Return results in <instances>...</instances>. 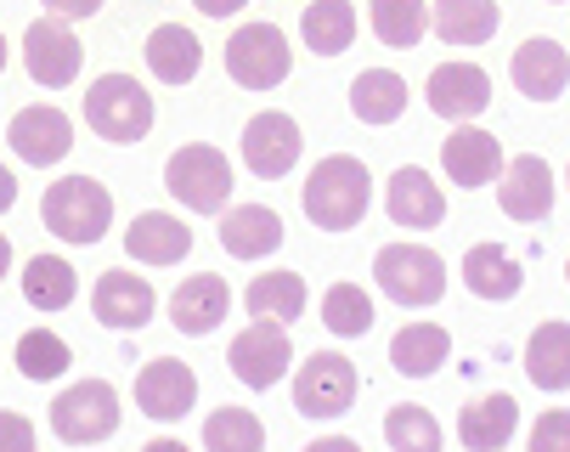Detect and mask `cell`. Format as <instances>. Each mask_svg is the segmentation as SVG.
I'll use <instances>...</instances> for the list:
<instances>
[{
	"label": "cell",
	"instance_id": "6",
	"mask_svg": "<svg viewBox=\"0 0 570 452\" xmlns=\"http://www.w3.org/2000/svg\"><path fill=\"white\" fill-rule=\"evenodd\" d=\"M86 125L114 141V147H130L153 130V97L130 80V73H102L86 97Z\"/></svg>",
	"mask_w": 570,
	"mask_h": 452
},
{
	"label": "cell",
	"instance_id": "25",
	"mask_svg": "<svg viewBox=\"0 0 570 452\" xmlns=\"http://www.w3.org/2000/svg\"><path fill=\"white\" fill-rule=\"evenodd\" d=\"M147 68H153V80H165V86H187V80H198V68H204V46H198V35L181 29V23L153 29V35H147Z\"/></svg>",
	"mask_w": 570,
	"mask_h": 452
},
{
	"label": "cell",
	"instance_id": "36",
	"mask_svg": "<svg viewBox=\"0 0 570 452\" xmlns=\"http://www.w3.org/2000/svg\"><path fill=\"white\" fill-rule=\"evenodd\" d=\"M384 441L401 446V452H435V446H441V424H435V413H424L419 402H401V407H390V419H384Z\"/></svg>",
	"mask_w": 570,
	"mask_h": 452
},
{
	"label": "cell",
	"instance_id": "35",
	"mask_svg": "<svg viewBox=\"0 0 570 452\" xmlns=\"http://www.w3.org/2000/svg\"><path fill=\"white\" fill-rule=\"evenodd\" d=\"M18 367H23V380H57V373H68L73 367V351L51 334V328H29L23 340H18Z\"/></svg>",
	"mask_w": 570,
	"mask_h": 452
},
{
	"label": "cell",
	"instance_id": "29",
	"mask_svg": "<svg viewBox=\"0 0 570 452\" xmlns=\"http://www.w3.org/2000/svg\"><path fill=\"white\" fill-rule=\"evenodd\" d=\"M498 0H435V35L446 46H485L498 35Z\"/></svg>",
	"mask_w": 570,
	"mask_h": 452
},
{
	"label": "cell",
	"instance_id": "32",
	"mask_svg": "<svg viewBox=\"0 0 570 452\" xmlns=\"http://www.w3.org/2000/svg\"><path fill=\"white\" fill-rule=\"evenodd\" d=\"M249 317H272V323H299L305 312V277L299 272H272V277H255L249 294H243Z\"/></svg>",
	"mask_w": 570,
	"mask_h": 452
},
{
	"label": "cell",
	"instance_id": "47",
	"mask_svg": "<svg viewBox=\"0 0 570 452\" xmlns=\"http://www.w3.org/2000/svg\"><path fill=\"white\" fill-rule=\"evenodd\" d=\"M564 181H570V170H564Z\"/></svg>",
	"mask_w": 570,
	"mask_h": 452
},
{
	"label": "cell",
	"instance_id": "30",
	"mask_svg": "<svg viewBox=\"0 0 570 452\" xmlns=\"http://www.w3.org/2000/svg\"><path fill=\"white\" fill-rule=\"evenodd\" d=\"M299 40L316 57L351 51V40H356V7H351V0H311L305 18H299Z\"/></svg>",
	"mask_w": 570,
	"mask_h": 452
},
{
	"label": "cell",
	"instance_id": "11",
	"mask_svg": "<svg viewBox=\"0 0 570 452\" xmlns=\"http://www.w3.org/2000/svg\"><path fill=\"white\" fill-rule=\"evenodd\" d=\"M136 407L158 424H176L198 407V380L181 356H153L141 373H136Z\"/></svg>",
	"mask_w": 570,
	"mask_h": 452
},
{
	"label": "cell",
	"instance_id": "41",
	"mask_svg": "<svg viewBox=\"0 0 570 452\" xmlns=\"http://www.w3.org/2000/svg\"><path fill=\"white\" fill-rule=\"evenodd\" d=\"M193 7H198L204 18H232L237 7H249V0H193Z\"/></svg>",
	"mask_w": 570,
	"mask_h": 452
},
{
	"label": "cell",
	"instance_id": "43",
	"mask_svg": "<svg viewBox=\"0 0 570 452\" xmlns=\"http://www.w3.org/2000/svg\"><path fill=\"white\" fill-rule=\"evenodd\" d=\"M316 452H356V435H322V441H311Z\"/></svg>",
	"mask_w": 570,
	"mask_h": 452
},
{
	"label": "cell",
	"instance_id": "3",
	"mask_svg": "<svg viewBox=\"0 0 570 452\" xmlns=\"http://www.w3.org/2000/svg\"><path fill=\"white\" fill-rule=\"evenodd\" d=\"M373 277H379V288L395 299V306H406V312L435 306V299L446 294V266L424 244H384L373 255Z\"/></svg>",
	"mask_w": 570,
	"mask_h": 452
},
{
	"label": "cell",
	"instance_id": "15",
	"mask_svg": "<svg viewBox=\"0 0 570 452\" xmlns=\"http://www.w3.org/2000/svg\"><path fill=\"white\" fill-rule=\"evenodd\" d=\"M7 141H12V154H18L23 165L46 170V165L68 159V147H73V125H68V114H62V108H46V102H35V108L12 114V125H7Z\"/></svg>",
	"mask_w": 570,
	"mask_h": 452
},
{
	"label": "cell",
	"instance_id": "26",
	"mask_svg": "<svg viewBox=\"0 0 570 452\" xmlns=\"http://www.w3.org/2000/svg\"><path fill=\"white\" fill-rule=\"evenodd\" d=\"M525 380L537 391H570V323H537L525 340Z\"/></svg>",
	"mask_w": 570,
	"mask_h": 452
},
{
	"label": "cell",
	"instance_id": "45",
	"mask_svg": "<svg viewBox=\"0 0 570 452\" xmlns=\"http://www.w3.org/2000/svg\"><path fill=\"white\" fill-rule=\"evenodd\" d=\"M0 73H7V35H0Z\"/></svg>",
	"mask_w": 570,
	"mask_h": 452
},
{
	"label": "cell",
	"instance_id": "40",
	"mask_svg": "<svg viewBox=\"0 0 570 452\" xmlns=\"http://www.w3.org/2000/svg\"><path fill=\"white\" fill-rule=\"evenodd\" d=\"M40 7H46L51 18H62V23H68V18L79 23V18H97V12H102V0H40Z\"/></svg>",
	"mask_w": 570,
	"mask_h": 452
},
{
	"label": "cell",
	"instance_id": "24",
	"mask_svg": "<svg viewBox=\"0 0 570 452\" xmlns=\"http://www.w3.org/2000/svg\"><path fill=\"white\" fill-rule=\"evenodd\" d=\"M446 356H452V334L441 323H406L390 340V367L401 380H430L435 367H446Z\"/></svg>",
	"mask_w": 570,
	"mask_h": 452
},
{
	"label": "cell",
	"instance_id": "39",
	"mask_svg": "<svg viewBox=\"0 0 570 452\" xmlns=\"http://www.w3.org/2000/svg\"><path fill=\"white\" fill-rule=\"evenodd\" d=\"M35 446V424L23 413H0V452H29Z\"/></svg>",
	"mask_w": 570,
	"mask_h": 452
},
{
	"label": "cell",
	"instance_id": "46",
	"mask_svg": "<svg viewBox=\"0 0 570 452\" xmlns=\"http://www.w3.org/2000/svg\"><path fill=\"white\" fill-rule=\"evenodd\" d=\"M564 277H570V261H564Z\"/></svg>",
	"mask_w": 570,
	"mask_h": 452
},
{
	"label": "cell",
	"instance_id": "28",
	"mask_svg": "<svg viewBox=\"0 0 570 452\" xmlns=\"http://www.w3.org/2000/svg\"><path fill=\"white\" fill-rule=\"evenodd\" d=\"M351 114L362 125H395L406 114V80L395 68H362L351 86Z\"/></svg>",
	"mask_w": 570,
	"mask_h": 452
},
{
	"label": "cell",
	"instance_id": "8",
	"mask_svg": "<svg viewBox=\"0 0 570 452\" xmlns=\"http://www.w3.org/2000/svg\"><path fill=\"white\" fill-rule=\"evenodd\" d=\"M362 380H356V362L340 351H316L299 362V380H294V413L305 419H345L356 402Z\"/></svg>",
	"mask_w": 570,
	"mask_h": 452
},
{
	"label": "cell",
	"instance_id": "19",
	"mask_svg": "<svg viewBox=\"0 0 570 452\" xmlns=\"http://www.w3.org/2000/svg\"><path fill=\"white\" fill-rule=\"evenodd\" d=\"M509 73H514L520 97L553 102V97H564V86H570V51H564L559 40L537 35V40H525V46L509 57Z\"/></svg>",
	"mask_w": 570,
	"mask_h": 452
},
{
	"label": "cell",
	"instance_id": "17",
	"mask_svg": "<svg viewBox=\"0 0 570 452\" xmlns=\"http://www.w3.org/2000/svg\"><path fill=\"white\" fill-rule=\"evenodd\" d=\"M424 102H430V114L469 125L474 114H485V102H492V80H485V68H474V62H441L424 86Z\"/></svg>",
	"mask_w": 570,
	"mask_h": 452
},
{
	"label": "cell",
	"instance_id": "37",
	"mask_svg": "<svg viewBox=\"0 0 570 452\" xmlns=\"http://www.w3.org/2000/svg\"><path fill=\"white\" fill-rule=\"evenodd\" d=\"M261 441H266V424L243 407H220L204 424V446H215V452H255Z\"/></svg>",
	"mask_w": 570,
	"mask_h": 452
},
{
	"label": "cell",
	"instance_id": "22",
	"mask_svg": "<svg viewBox=\"0 0 570 452\" xmlns=\"http://www.w3.org/2000/svg\"><path fill=\"white\" fill-rule=\"evenodd\" d=\"M125 255L130 261H141V266H176V261H187L193 255V233L176 220V215H165V209H147V215H136L130 220V233H125Z\"/></svg>",
	"mask_w": 570,
	"mask_h": 452
},
{
	"label": "cell",
	"instance_id": "7",
	"mask_svg": "<svg viewBox=\"0 0 570 452\" xmlns=\"http://www.w3.org/2000/svg\"><path fill=\"white\" fill-rule=\"evenodd\" d=\"M165 187H170L187 209H198V215H220L226 198H232V165H226L220 147L193 141V147H176V154H170V165H165Z\"/></svg>",
	"mask_w": 570,
	"mask_h": 452
},
{
	"label": "cell",
	"instance_id": "23",
	"mask_svg": "<svg viewBox=\"0 0 570 452\" xmlns=\"http://www.w3.org/2000/svg\"><path fill=\"white\" fill-rule=\"evenodd\" d=\"M514 430H520V402H514L509 391L469 402L463 419H458V441H463L469 452H498V446L514 441Z\"/></svg>",
	"mask_w": 570,
	"mask_h": 452
},
{
	"label": "cell",
	"instance_id": "16",
	"mask_svg": "<svg viewBox=\"0 0 570 452\" xmlns=\"http://www.w3.org/2000/svg\"><path fill=\"white\" fill-rule=\"evenodd\" d=\"M91 312H97V323L102 328H114V334H136V328H147L153 323V312H158V294L141 283V277H130V272H102L97 277V288H91Z\"/></svg>",
	"mask_w": 570,
	"mask_h": 452
},
{
	"label": "cell",
	"instance_id": "9",
	"mask_svg": "<svg viewBox=\"0 0 570 452\" xmlns=\"http://www.w3.org/2000/svg\"><path fill=\"white\" fill-rule=\"evenodd\" d=\"M226 367L237 385L249 391H272L283 373L294 367V340H288V323H272V317H255L249 328H243L226 351Z\"/></svg>",
	"mask_w": 570,
	"mask_h": 452
},
{
	"label": "cell",
	"instance_id": "44",
	"mask_svg": "<svg viewBox=\"0 0 570 452\" xmlns=\"http://www.w3.org/2000/svg\"><path fill=\"white\" fill-rule=\"evenodd\" d=\"M12 272V244H7V233H0V277Z\"/></svg>",
	"mask_w": 570,
	"mask_h": 452
},
{
	"label": "cell",
	"instance_id": "5",
	"mask_svg": "<svg viewBox=\"0 0 570 452\" xmlns=\"http://www.w3.org/2000/svg\"><path fill=\"white\" fill-rule=\"evenodd\" d=\"M51 430L62 446H97L119 430V391L108 380H73L51 402Z\"/></svg>",
	"mask_w": 570,
	"mask_h": 452
},
{
	"label": "cell",
	"instance_id": "20",
	"mask_svg": "<svg viewBox=\"0 0 570 452\" xmlns=\"http://www.w3.org/2000/svg\"><path fill=\"white\" fill-rule=\"evenodd\" d=\"M226 312H232V288H226V277H215V272L181 277V288L170 294V323H176L181 334H193V340L215 334V328L226 323Z\"/></svg>",
	"mask_w": 570,
	"mask_h": 452
},
{
	"label": "cell",
	"instance_id": "2",
	"mask_svg": "<svg viewBox=\"0 0 570 452\" xmlns=\"http://www.w3.org/2000/svg\"><path fill=\"white\" fill-rule=\"evenodd\" d=\"M40 220L62 244H102L108 226H114V198H108V187L97 176H62V181L46 187Z\"/></svg>",
	"mask_w": 570,
	"mask_h": 452
},
{
	"label": "cell",
	"instance_id": "4",
	"mask_svg": "<svg viewBox=\"0 0 570 452\" xmlns=\"http://www.w3.org/2000/svg\"><path fill=\"white\" fill-rule=\"evenodd\" d=\"M288 68H294V51L277 23H243L226 40V73L243 91H277L288 80Z\"/></svg>",
	"mask_w": 570,
	"mask_h": 452
},
{
	"label": "cell",
	"instance_id": "12",
	"mask_svg": "<svg viewBox=\"0 0 570 452\" xmlns=\"http://www.w3.org/2000/svg\"><path fill=\"white\" fill-rule=\"evenodd\" d=\"M299 147H305L299 125L288 114H277V108H266V114H255L249 125H243V165H249L261 181H283L299 165Z\"/></svg>",
	"mask_w": 570,
	"mask_h": 452
},
{
	"label": "cell",
	"instance_id": "34",
	"mask_svg": "<svg viewBox=\"0 0 570 452\" xmlns=\"http://www.w3.org/2000/svg\"><path fill=\"white\" fill-rule=\"evenodd\" d=\"M322 328L340 334V340H362V334L373 328V299H367V288L334 283L328 294H322Z\"/></svg>",
	"mask_w": 570,
	"mask_h": 452
},
{
	"label": "cell",
	"instance_id": "13",
	"mask_svg": "<svg viewBox=\"0 0 570 452\" xmlns=\"http://www.w3.org/2000/svg\"><path fill=\"white\" fill-rule=\"evenodd\" d=\"M553 198H559V187H553V165H548L542 154H520V159L503 165V176H498V204H503L509 220L537 226V220L553 215Z\"/></svg>",
	"mask_w": 570,
	"mask_h": 452
},
{
	"label": "cell",
	"instance_id": "38",
	"mask_svg": "<svg viewBox=\"0 0 570 452\" xmlns=\"http://www.w3.org/2000/svg\"><path fill=\"white\" fill-rule=\"evenodd\" d=\"M531 452H570V407H548V413H537V424H531Z\"/></svg>",
	"mask_w": 570,
	"mask_h": 452
},
{
	"label": "cell",
	"instance_id": "14",
	"mask_svg": "<svg viewBox=\"0 0 570 452\" xmlns=\"http://www.w3.org/2000/svg\"><path fill=\"white\" fill-rule=\"evenodd\" d=\"M503 165H509V159H503V141L485 136V130H474V125H458V130L441 141V170H446L458 187H469V193L498 187Z\"/></svg>",
	"mask_w": 570,
	"mask_h": 452
},
{
	"label": "cell",
	"instance_id": "10",
	"mask_svg": "<svg viewBox=\"0 0 570 452\" xmlns=\"http://www.w3.org/2000/svg\"><path fill=\"white\" fill-rule=\"evenodd\" d=\"M79 62H86V46L73 40V29H68L62 18L46 12V18H35V23L23 29V68H29L35 86H46V91L73 86Z\"/></svg>",
	"mask_w": 570,
	"mask_h": 452
},
{
	"label": "cell",
	"instance_id": "33",
	"mask_svg": "<svg viewBox=\"0 0 570 452\" xmlns=\"http://www.w3.org/2000/svg\"><path fill=\"white\" fill-rule=\"evenodd\" d=\"M373 35L390 46V51H406L430 35V7L424 0H373Z\"/></svg>",
	"mask_w": 570,
	"mask_h": 452
},
{
	"label": "cell",
	"instance_id": "31",
	"mask_svg": "<svg viewBox=\"0 0 570 452\" xmlns=\"http://www.w3.org/2000/svg\"><path fill=\"white\" fill-rule=\"evenodd\" d=\"M73 294H79V277L62 255H29L23 266V299L35 312H62L73 306Z\"/></svg>",
	"mask_w": 570,
	"mask_h": 452
},
{
	"label": "cell",
	"instance_id": "18",
	"mask_svg": "<svg viewBox=\"0 0 570 452\" xmlns=\"http://www.w3.org/2000/svg\"><path fill=\"white\" fill-rule=\"evenodd\" d=\"M384 209H390L395 226H406V233H430V226L446 220V193L435 187L430 170L401 165V170L390 176V187H384Z\"/></svg>",
	"mask_w": 570,
	"mask_h": 452
},
{
	"label": "cell",
	"instance_id": "1",
	"mask_svg": "<svg viewBox=\"0 0 570 452\" xmlns=\"http://www.w3.org/2000/svg\"><path fill=\"white\" fill-rule=\"evenodd\" d=\"M367 204H373V176L351 154L322 159L305 176V215L322 226V233H351V226L367 215Z\"/></svg>",
	"mask_w": 570,
	"mask_h": 452
},
{
	"label": "cell",
	"instance_id": "21",
	"mask_svg": "<svg viewBox=\"0 0 570 452\" xmlns=\"http://www.w3.org/2000/svg\"><path fill=\"white\" fill-rule=\"evenodd\" d=\"M220 244L232 261H266L283 249V215L266 204H237L220 209Z\"/></svg>",
	"mask_w": 570,
	"mask_h": 452
},
{
	"label": "cell",
	"instance_id": "42",
	"mask_svg": "<svg viewBox=\"0 0 570 452\" xmlns=\"http://www.w3.org/2000/svg\"><path fill=\"white\" fill-rule=\"evenodd\" d=\"M12 204H18V176H12L7 165H0V215H7Z\"/></svg>",
	"mask_w": 570,
	"mask_h": 452
},
{
	"label": "cell",
	"instance_id": "27",
	"mask_svg": "<svg viewBox=\"0 0 570 452\" xmlns=\"http://www.w3.org/2000/svg\"><path fill=\"white\" fill-rule=\"evenodd\" d=\"M463 283H469L474 299H514L520 283H525V272H520V261L503 244H474L463 255Z\"/></svg>",
	"mask_w": 570,
	"mask_h": 452
}]
</instances>
